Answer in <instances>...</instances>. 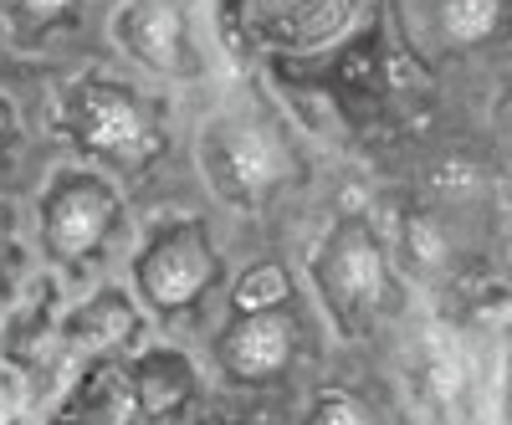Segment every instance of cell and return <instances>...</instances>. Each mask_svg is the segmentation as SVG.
I'll list each match as a JSON object with an SVG mask.
<instances>
[{
    "mask_svg": "<svg viewBox=\"0 0 512 425\" xmlns=\"http://www.w3.org/2000/svg\"><path fill=\"white\" fill-rule=\"evenodd\" d=\"M221 369L241 385H262V379H277L292 354H297V323L282 308H262V313H241L236 328L221 333Z\"/></svg>",
    "mask_w": 512,
    "mask_h": 425,
    "instance_id": "obj_6",
    "label": "cell"
},
{
    "mask_svg": "<svg viewBox=\"0 0 512 425\" xmlns=\"http://www.w3.org/2000/svg\"><path fill=\"white\" fill-rule=\"evenodd\" d=\"M282 292H287L282 272H277V267H262V272H256V277L241 287V313H262V308H272Z\"/></svg>",
    "mask_w": 512,
    "mask_h": 425,
    "instance_id": "obj_10",
    "label": "cell"
},
{
    "mask_svg": "<svg viewBox=\"0 0 512 425\" xmlns=\"http://www.w3.org/2000/svg\"><path fill=\"white\" fill-rule=\"evenodd\" d=\"M308 425H369V415H364V405L349 400L344 390H328V395L308 410Z\"/></svg>",
    "mask_w": 512,
    "mask_h": 425,
    "instance_id": "obj_9",
    "label": "cell"
},
{
    "mask_svg": "<svg viewBox=\"0 0 512 425\" xmlns=\"http://www.w3.org/2000/svg\"><path fill=\"white\" fill-rule=\"evenodd\" d=\"M0 425H11V400H6V390H0Z\"/></svg>",
    "mask_w": 512,
    "mask_h": 425,
    "instance_id": "obj_13",
    "label": "cell"
},
{
    "mask_svg": "<svg viewBox=\"0 0 512 425\" xmlns=\"http://www.w3.org/2000/svg\"><path fill=\"white\" fill-rule=\"evenodd\" d=\"M205 164H210L216 190L226 200H241V205L267 200L292 175L287 144L272 129H262V123H221V129H210Z\"/></svg>",
    "mask_w": 512,
    "mask_h": 425,
    "instance_id": "obj_2",
    "label": "cell"
},
{
    "mask_svg": "<svg viewBox=\"0 0 512 425\" xmlns=\"http://www.w3.org/2000/svg\"><path fill=\"white\" fill-rule=\"evenodd\" d=\"M67 123L82 139V149H93L113 164H144L159 154V123L144 113V103L118 88V82H82L67 98Z\"/></svg>",
    "mask_w": 512,
    "mask_h": 425,
    "instance_id": "obj_1",
    "label": "cell"
},
{
    "mask_svg": "<svg viewBox=\"0 0 512 425\" xmlns=\"http://www.w3.org/2000/svg\"><path fill=\"white\" fill-rule=\"evenodd\" d=\"M502 129L512 134V88H507V98H502Z\"/></svg>",
    "mask_w": 512,
    "mask_h": 425,
    "instance_id": "obj_12",
    "label": "cell"
},
{
    "mask_svg": "<svg viewBox=\"0 0 512 425\" xmlns=\"http://www.w3.org/2000/svg\"><path fill=\"white\" fill-rule=\"evenodd\" d=\"M6 134H11V123H6V108H0V144H6Z\"/></svg>",
    "mask_w": 512,
    "mask_h": 425,
    "instance_id": "obj_14",
    "label": "cell"
},
{
    "mask_svg": "<svg viewBox=\"0 0 512 425\" xmlns=\"http://www.w3.org/2000/svg\"><path fill=\"white\" fill-rule=\"evenodd\" d=\"M118 36H123V47L154 72H169V77L195 72L190 26H185L180 0H128L123 21H118Z\"/></svg>",
    "mask_w": 512,
    "mask_h": 425,
    "instance_id": "obj_7",
    "label": "cell"
},
{
    "mask_svg": "<svg viewBox=\"0 0 512 425\" xmlns=\"http://www.w3.org/2000/svg\"><path fill=\"white\" fill-rule=\"evenodd\" d=\"M512 6L507 0H431L425 6V36L441 52H477L507 31Z\"/></svg>",
    "mask_w": 512,
    "mask_h": 425,
    "instance_id": "obj_8",
    "label": "cell"
},
{
    "mask_svg": "<svg viewBox=\"0 0 512 425\" xmlns=\"http://www.w3.org/2000/svg\"><path fill=\"white\" fill-rule=\"evenodd\" d=\"M318 282L328 292V303L344 318H369L379 313L384 292H390V267H384V251L374 241V231L364 221H338L333 236L318 251Z\"/></svg>",
    "mask_w": 512,
    "mask_h": 425,
    "instance_id": "obj_3",
    "label": "cell"
},
{
    "mask_svg": "<svg viewBox=\"0 0 512 425\" xmlns=\"http://www.w3.org/2000/svg\"><path fill=\"white\" fill-rule=\"evenodd\" d=\"M0 282H6V241H0Z\"/></svg>",
    "mask_w": 512,
    "mask_h": 425,
    "instance_id": "obj_15",
    "label": "cell"
},
{
    "mask_svg": "<svg viewBox=\"0 0 512 425\" xmlns=\"http://www.w3.org/2000/svg\"><path fill=\"white\" fill-rule=\"evenodd\" d=\"M210 277H216V251H210L205 231H195V226L164 231L139 257V287L164 313L195 303V297L210 287Z\"/></svg>",
    "mask_w": 512,
    "mask_h": 425,
    "instance_id": "obj_5",
    "label": "cell"
},
{
    "mask_svg": "<svg viewBox=\"0 0 512 425\" xmlns=\"http://www.w3.org/2000/svg\"><path fill=\"white\" fill-rule=\"evenodd\" d=\"M77 0H16V11H21V21H31V26H47V21H57L62 11H72Z\"/></svg>",
    "mask_w": 512,
    "mask_h": 425,
    "instance_id": "obj_11",
    "label": "cell"
},
{
    "mask_svg": "<svg viewBox=\"0 0 512 425\" xmlns=\"http://www.w3.org/2000/svg\"><path fill=\"white\" fill-rule=\"evenodd\" d=\"M113 226H118V195L93 175H62V185L41 205V231H47L52 257L62 262L93 257Z\"/></svg>",
    "mask_w": 512,
    "mask_h": 425,
    "instance_id": "obj_4",
    "label": "cell"
}]
</instances>
